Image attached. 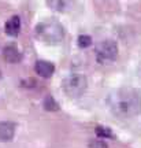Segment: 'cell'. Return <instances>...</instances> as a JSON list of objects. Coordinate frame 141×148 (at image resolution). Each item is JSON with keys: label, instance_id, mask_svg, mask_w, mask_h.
Returning a JSON list of instances; mask_svg holds the SVG:
<instances>
[{"label": "cell", "instance_id": "obj_1", "mask_svg": "<svg viewBox=\"0 0 141 148\" xmlns=\"http://www.w3.org/2000/svg\"><path fill=\"white\" fill-rule=\"evenodd\" d=\"M112 114L119 118H133L141 114V93L133 88H119L108 96Z\"/></svg>", "mask_w": 141, "mask_h": 148}, {"label": "cell", "instance_id": "obj_2", "mask_svg": "<svg viewBox=\"0 0 141 148\" xmlns=\"http://www.w3.org/2000/svg\"><path fill=\"white\" fill-rule=\"evenodd\" d=\"M36 37L45 44H59L64 38V29L55 19H44L36 25Z\"/></svg>", "mask_w": 141, "mask_h": 148}, {"label": "cell", "instance_id": "obj_3", "mask_svg": "<svg viewBox=\"0 0 141 148\" xmlns=\"http://www.w3.org/2000/svg\"><path fill=\"white\" fill-rule=\"evenodd\" d=\"M63 90L70 97H79L88 88V79L84 74L73 73L63 79Z\"/></svg>", "mask_w": 141, "mask_h": 148}, {"label": "cell", "instance_id": "obj_4", "mask_svg": "<svg viewBox=\"0 0 141 148\" xmlns=\"http://www.w3.org/2000/svg\"><path fill=\"white\" fill-rule=\"evenodd\" d=\"M94 55H96V60L99 63H111L118 56V44L114 40H103L101 42L97 44Z\"/></svg>", "mask_w": 141, "mask_h": 148}, {"label": "cell", "instance_id": "obj_5", "mask_svg": "<svg viewBox=\"0 0 141 148\" xmlns=\"http://www.w3.org/2000/svg\"><path fill=\"white\" fill-rule=\"evenodd\" d=\"M3 56L10 63H18L22 59V53L18 49V47H15L14 44H8L3 48Z\"/></svg>", "mask_w": 141, "mask_h": 148}, {"label": "cell", "instance_id": "obj_6", "mask_svg": "<svg viewBox=\"0 0 141 148\" xmlns=\"http://www.w3.org/2000/svg\"><path fill=\"white\" fill-rule=\"evenodd\" d=\"M34 70H36V73L40 77L49 78L53 74V71H55V66L51 62H47V60H38L36 66H34Z\"/></svg>", "mask_w": 141, "mask_h": 148}, {"label": "cell", "instance_id": "obj_7", "mask_svg": "<svg viewBox=\"0 0 141 148\" xmlns=\"http://www.w3.org/2000/svg\"><path fill=\"white\" fill-rule=\"evenodd\" d=\"M5 33L8 34V36L11 37H15L19 34V32H21V18L18 15H14L11 16L10 19L7 21V23H5Z\"/></svg>", "mask_w": 141, "mask_h": 148}, {"label": "cell", "instance_id": "obj_8", "mask_svg": "<svg viewBox=\"0 0 141 148\" xmlns=\"http://www.w3.org/2000/svg\"><path fill=\"white\" fill-rule=\"evenodd\" d=\"M15 134V125L11 122H0V141H11Z\"/></svg>", "mask_w": 141, "mask_h": 148}, {"label": "cell", "instance_id": "obj_9", "mask_svg": "<svg viewBox=\"0 0 141 148\" xmlns=\"http://www.w3.org/2000/svg\"><path fill=\"white\" fill-rule=\"evenodd\" d=\"M45 1L49 8H52L53 11H57V12L67 11L74 3V0H45Z\"/></svg>", "mask_w": 141, "mask_h": 148}, {"label": "cell", "instance_id": "obj_10", "mask_svg": "<svg viewBox=\"0 0 141 148\" xmlns=\"http://www.w3.org/2000/svg\"><path fill=\"white\" fill-rule=\"evenodd\" d=\"M44 108L48 110V111H56L57 108H59V106H57V103L55 101L53 97L47 96V97H45V100H44Z\"/></svg>", "mask_w": 141, "mask_h": 148}, {"label": "cell", "instance_id": "obj_11", "mask_svg": "<svg viewBox=\"0 0 141 148\" xmlns=\"http://www.w3.org/2000/svg\"><path fill=\"white\" fill-rule=\"evenodd\" d=\"M96 134H97L100 138H110V137H112V132H111V129H108V127H103V126L96 127Z\"/></svg>", "mask_w": 141, "mask_h": 148}, {"label": "cell", "instance_id": "obj_12", "mask_svg": "<svg viewBox=\"0 0 141 148\" xmlns=\"http://www.w3.org/2000/svg\"><path fill=\"white\" fill-rule=\"evenodd\" d=\"M92 44V38L89 36H86V34H82V36H79L78 37V45L81 48H86L89 47Z\"/></svg>", "mask_w": 141, "mask_h": 148}, {"label": "cell", "instance_id": "obj_13", "mask_svg": "<svg viewBox=\"0 0 141 148\" xmlns=\"http://www.w3.org/2000/svg\"><path fill=\"white\" fill-rule=\"evenodd\" d=\"M89 148H108V145L103 140H90L89 141Z\"/></svg>", "mask_w": 141, "mask_h": 148}]
</instances>
